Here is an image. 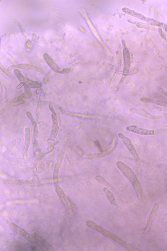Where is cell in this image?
Returning a JSON list of instances; mask_svg holds the SVG:
<instances>
[{"instance_id": "obj_1", "label": "cell", "mask_w": 167, "mask_h": 251, "mask_svg": "<svg viewBox=\"0 0 167 251\" xmlns=\"http://www.w3.org/2000/svg\"><path fill=\"white\" fill-rule=\"evenodd\" d=\"M116 166L123 175L126 177L127 179L129 181L130 184H132L140 200V201L143 200L144 199V194L143 188L137 176L132 169L121 161H118L116 163Z\"/></svg>"}, {"instance_id": "obj_2", "label": "cell", "mask_w": 167, "mask_h": 251, "mask_svg": "<svg viewBox=\"0 0 167 251\" xmlns=\"http://www.w3.org/2000/svg\"><path fill=\"white\" fill-rule=\"evenodd\" d=\"M86 225L87 227H89L90 229L96 231L98 232L101 233V234H102V235L105 236L106 237L109 238L113 240L115 242L119 244L120 245L123 246L124 248H126L128 250L139 251L138 249L136 248L132 245L129 244L123 241L117 236L104 229L101 226H99V225L97 224L93 221H91V220H88V221H86Z\"/></svg>"}, {"instance_id": "obj_3", "label": "cell", "mask_w": 167, "mask_h": 251, "mask_svg": "<svg viewBox=\"0 0 167 251\" xmlns=\"http://www.w3.org/2000/svg\"><path fill=\"white\" fill-rule=\"evenodd\" d=\"M118 135V136L122 140V141H123V144L125 145V147L128 150L130 154H132V156L133 157L136 162L137 164H139L140 162L139 155H138V153H137V151H136L133 144L131 142V140L121 133H119Z\"/></svg>"}, {"instance_id": "obj_4", "label": "cell", "mask_w": 167, "mask_h": 251, "mask_svg": "<svg viewBox=\"0 0 167 251\" xmlns=\"http://www.w3.org/2000/svg\"><path fill=\"white\" fill-rule=\"evenodd\" d=\"M44 58L46 62L48 64L49 67L52 69V70L54 72H57V73L61 74L67 73L71 71V70L69 69H65L61 70L60 68L58 66V65L54 61L47 53H45L44 54Z\"/></svg>"}, {"instance_id": "obj_5", "label": "cell", "mask_w": 167, "mask_h": 251, "mask_svg": "<svg viewBox=\"0 0 167 251\" xmlns=\"http://www.w3.org/2000/svg\"><path fill=\"white\" fill-rule=\"evenodd\" d=\"M159 208V205L158 203H156L154 204L151 211H150V214H149L148 219L147 222L146 229L144 231V233L148 232L150 231L152 222L157 216Z\"/></svg>"}, {"instance_id": "obj_6", "label": "cell", "mask_w": 167, "mask_h": 251, "mask_svg": "<svg viewBox=\"0 0 167 251\" xmlns=\"http://www.w3.org/2000/svg\"><path fill=\"white\" fill-rule=\"evenodd\" d=\"M126 130L135 134L142 135H153L155 134V131L154 130L145 129L135 125L128 126L127 127Z\"/></svg>"}, {"instance_id": "obj_7", "label": "cell", "mask_w": 167, "mask_h": 251, "mask_svg": "<svg viewBox=\"0 0 167 251\" xmlns=\"http://www.w3.org/2000/svg\"><path fill=\"white\" fill-rule=\"evenodd\" d=\"M95 179L96 180L99 182V184H102V185H105V186H106V188H108V189L111 190V191H112V192L115 194L117 195L118 196H119L123 202H125V203H127V201L126 200V199H125V197H123L119 192L116 191L115 189V188H114L109 182H108L101 175H97Z\"/></svg>"}, {"instance_id": "obj_8", "label": "cell", "mask_w": 167, "mask_h": 251, "mask_svg": "<svg viewBox=\"0 0 167 251\" xmlns=\"http://www.w3.org/2000/svg\"><path fill=\"white\" fill-rule=\"evenodd\" d=\"M15 68L27 70H34V71L42 72L43 70L40 68L34 65H28L26 64H18V65H13L8 68L9 71H12Z\"/></svg>"}, {"instance_id": "obj_9", "label": "cell", "mask_w": 167, "mask_h": 251, "mask_svg": "<svg viewBox=\"0 0 167 251\" xmlns=\"http://www.w3.org/2000/svg\"><path fill=\"white\" fill-rule=\"evenodd\" d=\"M33 238L35 240V241L38 242L39 243L41 244L42 245L43 247H45L46 249L49 250H55V249L48 242L44 239L40 237V236L36 234V233H34L32 235Z\"/></svg>"}, {"instance_id": "obj_10", "label": "cell", "mask_w": 167, "mask_h": 251, "mask_svg": "<svg viewBox=\"0 0 167 251\" xmlns=\"http://www.w3.org/2000/svg\"><path fill=\"white\" fill-rule=\"evenodd\" d=\"M103 191L106 198H107L109 201L110 202V203L115 206V207L117 209V210H119V206H118V205L116 202L114 195L113 194L112 191L106 187L103 188Z\"/></svg>"}, {"instance_id": "obj_11", "label": "cell", "mask_w": 167, "mask_h": 251, "mask_svg": "<svg viewBox=\"0 0 167 251\" xmlns=\"http://www.w3.org/2000/svg\"><path fill=\"white\" fill-rule=\"evenodd\" d=\"M49 107L50 110L52 112V117L53 121L52 136H53V137H54L56 135L57 133L59 127H58V122L56 119V114L55 112L54 111V109H53V106L51 105H50Z\"/></svg>"}, {"instance_id": "obj_12", "label": "cell", "mask_w": 167, "mask_h": 251, "mask_svg": "<svg viewBox=\"0 0 167 251\" xmlns=\"http://www.w3.org/2000/svg\"><path fill=\"white\" fill-rule=\"evenodd\" d=\"M9 227L11 229V230H12L14 232L23 236V237H25L28 234L24 229L14 223H10V224H9Z\"/></svg>"}, {"instance_id": "obj_13", "label": "cell", "mask_w": 167, "mask_h": 251, "mask_svg": "<svg viewBox=\"0 0 167 251\" xmlns=\"http://www.w3.org/2000/svg\"><path fill=\"white\" fill-rule=\"evenodd\" d=\"M55 188L56 193L59 195V197L61 198L63 203L65 205H67L68 204V199H67V196L64 193V191H63L62 189L58 185H56Z\"/></svg>"}, {"instance_id": "obj_14", "label": "cell", "mask_w": 167, "mask_h": 251, "mask_svg": "<svg viewBox=\"0 0 167 251\" xmlns=\"http://www.w3.org/2000/svg\"><path fill=\"white\" fill-rule=\"evenodd\" d=\"M4 183L5 184H7V185H23V184H29V185H30V184H32L31 182L27 180H6L4 181Z\"/></svg>"}, {"instance_id": "obj_15", "label": "cell", "mask_w": 167, "mask_h": 251, "mask_svg": "<svg viewBox=\"0 0 167 251\" xmlns=\"http://www.w3.org/2000/svg\"><path fill=\"white\" fill-rule=\"evenodd\" d=\"M31 141V135L30 130L28 128L25 129V145L26 148L28 149L30 145Z\"/></svg>"}, {"instance_id": "obj_16", "label": "cell", "mask_w": 167, "mask_h": 251, "mask_svg": "<svg viewBox=\"0 0 167 251\" xmlns=\"http://www.w3.org/2000/svg\"><path fill=\"white\" fill-rule=\"evenodd\" d=\"M27 115L28 118L29 119V120H30L32 124L34 130L37 129V124H36V122H35V120L33 118L31 113L29 112H27Z\"/></svg>"}, {"instance_id": "obj_17", "label": "cell", "mask_w": 167, "mask_h": 251, "mask_svg": "<svg viewBox=\"0 0 167 251\" xmlns=\"http://www.w3.org/2000/svg\"><path fill=\"white\" fill-rule=\"evenodd\" d=\"M41 105H42V103H41V100L40 99H39L38 103L37 109H36V118H37V120L38 119L39 117H40Z\"/></svg>"}, {"instance_id": "obj_18", "label": "cell", "mask_w": 167, "mask_h": 251, "mask_svg": "<svg viewBox=\"0 0 167 251\" xmlns=\"http://www.w3.org/2000/svg\"><path fill=\"white\" fill-rule=\"evenodd\" d=\"M1 70H2V71H3V72H4L6 75L7 76H9V77H11V75L10 74V73H9V72H8L4 68H3L1 67Z\"/></svg>"}, {"instance_id": "obj_19", "label": "cell", "mask_w": 167, "mask_h": 251, "mask_svg": "<svg viewBox=\"0 0 167 251\" xmlns=\"http://www.w3.org/2000/svg\"><path fill=\"white\" fill-rule=\"evenodd\" d=\"M26 90H27V93L28 94V96H29V97H31V96H32V94L31 90L29 89V88L27 87L26 88Z\"/></svg>"}, {"instance_id": "obj_20", "label": "cell", "mask_w": 167, "mask_h": 251, "mask_svg": "<svg viewBox=\"0 0 167 251\" xmlns=\"http://www.w3.org/2000/svg\"><path fill=\"white\" fill-rule=\"evenodd\" d=\"M38 143L35 138L33 140V147L34 149L36 148L37 147Z\"/></svg>"}, {"instance_id": "obj_21", "label": "cell", "mask_w": 167, "mask_h": 251, "mask_svg": "<svg viewBox=\"0 0 167 251\" xmlns=\"http://www.w3.org/2000/svg\"><path fill=\"white\" fill-rule=\"evenodd\" d=\"M96 145L97 147H98V148L99 149V150L101 151V152H102V148L101 147L100 145H99V142L98 141H96L95 142Z\"/></svg>"}, {"instance_id": "obj_22", "label": "cell", "mask_w": 167, "mask_h": 251, "mask_svg": "<svg viewBox=\"0 0 167 251\" xmlns=\"http://www.w3.org/2000/svg\"><path fill=\"white\" fill-rule=\"evenodd\" d=\"M24 85H25V84L24 83H21V84H20L16 88H17V89H21V88H22V87H23Z\"/></svg>"}, {"instance_id": "obj_23", "label": "cell", "mask_w": 167, "mask_h": 251, "mask_svg": "<svg viewBox=\"0 0 167 251\" xmlns=\"http://www.w3.org/2000/svg\"><path fill=\"white\" fill-rule=\"evenodd\" d=\"M49 81V79H48V77L46 76L45 78H44V83L45 84H47V83H48V82Z\"/></svg>"}, {"instance_id": "obj_24", "label": "cell", "mask_w": 167, "mask_h": 251, "mask_svg": "<svg viewBox=\"0 0 167 251\" xmlns=\"http://www.w3.org/2000/svg\"><path fill=\"white\" fill-rule=\"evenodd\" d=\"M32 38H33V39H34V40H36V35H35V34H33Z\"/></svg>"}, {"instance_id": "obj_25", "label": "cell", "mask_w": 167, "mask_h": 251, "mask_svg": "<svg viewBox=\"0 0 167 251\" xmlns=\"http://www.w3.org/2000/svg\"><path fill=\"white\" fill-rule=\"evenodd\" d=\"M30 41L28 40L27 43V47H29V45H30Z\"/></svg>"}]
</instances>
